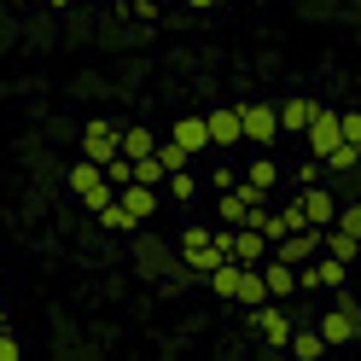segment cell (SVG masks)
Wrapping results in <instances>:
<instances>
[{"instance_id": "6da1fadb", "label": "cell", "mask_w": 361, "mask_h": 361, "mask_svg": "<svg viewBox=\"0 0 361 361\" xmlns=\"http://www.w3.org/2000/svg\"><path fill=\"white\" fill-rule=\"evenodd\" d=\"M314 326H321V338H326V344H355V332H361V303L350 298L344 286H338L332 309H326V314H321Z\"/></svg>"}, {"instance_id": "7a4b0ae2", "label": "cell", "mask_w": 361, "mask_h": 361, "mask_svg": "<svg viewBox=\"0 0 361 361\" xmlns=\"http://www.w3.org/2000/svg\"><path fill=\"white\" fill-rule=\"evenodd\" d=\"M71 192H76V198H82V204L94 210V216H99V210L111 204V198H117V187L105 180V169L94 164V157H82V164H71Z\"/></svg>"}, {"instance_id": "3957f363", "label": "cell", "mask_w": 361, "mask_h": 361, "mask_svg": "<svg viewBox=\"0 0 361 361\" xmlns=\"http://www.w3.org/2000/svg\"><path fill=\"white\" fill-rule=\"evenodd\" d=\"M245 321H251V332L262 338L268 350H286V344H291V314H286L280 298H268V303H257V309H245Z\"/></svg>"}, {"instance_id": "277c9868", "label": "cell", "mask_w": 361, "mask_h": 361, "mask_svg": "<svg viewBox=\"0 0 361 361\" xmlns=\"http://www.w3.org/2000/svg\"><path fill=\"white\" fill-rule=\"evenodd\" d=\"M350 280V262H338L326 251H314L309 262H298V291H338Z\"/></svg>"}, {"instance_id": "5b68a950", "label": "cell", "mask_w": 361, "mask_h": 361, "mask_svg": "<svg viewBox=\"0 0 361 361\" xmlns=\"http://www.w3.org/2000/svg\"><path fill=\"white\" fill-rule=\"evenodd\" d=\"M117 152H123V128H117V123L94 117V123L82 128V157H94L99 169H105V164H111V157H117Z\"/></svg>"}, {"instance_id": "8992f818", "label": "cell", "mask_w": 361, "mask_h": 361, "mask_svg": "<svg viewBox=\"0 0 361 361\" xmlns=\"http://www.w3.org/2000/svg\"><path fill=\"white\" fill-rule=\"evenodd\" d=\"M239 123H245V140L251 146H274L280 140V111L274 105H239Z\"/></svg>"}, {"instance_id": "52a82bcc", "label": "cell", "mask_w": 361, "mask_h": 361, "mask_svg": "<svg viewBox=\"0 0 361 361\" xmlns=\"http://www.w3.org/2000/svg\"><path fill=\"white\" fill-rule=\"evenodd\" d=\"M303 134H309V152H314V157H326L338 140H344V123H338V111L321 105V111H314V123H309Z\"/></svg>"}, {"instance_id": "ba28073f", "label": "cell", "mask_w": 361, "mask_h": 361, "mask_svg": "<svg viewBox=\"0 0 361 361\" xmlns=\"http://www.w3.org/2000/svg\"><path fill=\"white\" fill-rule=\"evenodd\" d=\"M117 204L134 216V228H140V221L157 216V187H146V180H128V187H117Z\"/></svg>"}, {"instance_id": "9c48e42d", "label": "cell", "mask_w": 361, "mask_h": 361, "mask_svg": "<svg viewBox=\"0 0 361 361\" xmlns=\"http://www.w3.org/2000/svg\"><path fill=\"white\" fill-rule=\"evenodd\" d=\"M314 251H321V228H298V233L274 239V257H280V262H291V268H298V262H309Z\"/></svg>"}, {"instance_id": "30bf717a", "label": "cell", "mask_w": 361, "mask_h": 361, "mask_svg": "<svg viewBox=\"0 0 361 361\" xmlns=\"http://www.w3.org/2000/svg\"><path fill=\"white\" fill-rule=\"evenodd\" d=\"M298 198H303V216H309V228H332V221H338V198L321 187V180H314V187H303Z\"/></svg>"}, {"instance_id": "8fae6325", "label": "cell", "mask_w": 361, "mask_h": 361, "mask_svg": "<svg viewBox=\"0 0 361 361\" xmlns=\"http://www.w3.org/2000/svg\"><path fill=\"white\" fill-rule=\"evenodd\" d=\"M233 303H239V309H257V303H268V280H262V262H239V286H233Z\"/></svg>"}, {"instance_id": "7c38bea8", "label": "cell", "mask_w": 361, "mask_h": 361, "mask_svg": "<svg viewBox=\"0 0 361 361\" xmlns=\"http://www.w3.org/2000/svg\"><path fill=\"white\" fill-rule=\"evenodd\" d=\"M268 251H274V245H268L262 228H251V221H245V228H233V245H228V257H233V262H262Z\"/></svg>"}, {"instance_id": "4fadbf2b", "label": "cell", "mask_w": 361, "mask_h": 361, "mask_svg": "<svg viewBox=\"0 0 361 361\" xmlns=\"http://www.w3.org/2000/svg\"><path fill=\"white\" fill-rule=\"evenodd\" d=\"M210 146H239L245 140V123H239V105H228V111H210Z\"/></svg>"}, {"instance_id": "5bb4252c", "label": "cell", "mask_w": 361, "mask_h": 361, "mask_svg": "<svg viewBox=\"0 0 361 361\" xmlns=\"http://www.w3.org/2000/svg\"><path fill=\"white\" fill-rule=\"evenodd\" d=\"M262 280H268V298H291V291H298V268L291 262H280V257H262Z\"/></svg>"}, {"instance_id": "9a60e30c", "label": "cell", "mask_w": 361, "mask_h": 361, "mask_svg": "<svg viewBox=\"0 0 361 361\" xmlns=\"http://www.w3.org/2000/svg\"><path fill=\"white\" fill-rule=\"evenodd\" d=\"M169 140H175V146H187V152L198 157V152L210 146V123H204V117H180V123L169 128Z\"/></svg>"}, {"instance_id": "2e32d148", "label": "cell", "mask_w": 361, "mask_h": 361, "mask_svg": "<svg viewBox=\"0 0 361 361\" xmlns=\"http://www.w3.org/2000/svg\"><path fill=\"white\" fill-rule=\"evenodd\" d=\"M321 251H326V257H338V262H355V257H361V239H355V233H344V228L332 221V228H321Z\"/></svg>"}, {"instance_id": "e0dca14e", "label": "cell", "mask_w": 361, "mask_h": 361, "mask_svg": "<svg viewBox=\"0 0 361 361\" xmlns=\"http://www.w3.org/2000/svg\"><path fill=\"white\" fill-rule=\"evenodd\" d=\"M314 111H321L314 99H286V105H280V134H286V128H291V134H303V128L314 123Z\"/></svg>"}, {"instance_id": "ac0fdd59", "label": "cell", "mask_w": 361, "mask_h": 361, "mask_svg": "<svg viewBox=\"0 0 361 361\" xmlns=\"http://www.w3.org/2000/svg\"><path fill=\"white\" fill-rule=\"evenodd\" d=\"M286 350H291V355H303V361H314V355L326 350V338H321V326H303V332L291 326V344H286Z\"/></svg>"}, {"instance_id": "d6986e66", "label": "cell", "mask_w": 361, "mask_h": 361, "mask_svg": "<svg viewBox=\"0 0 361 361\" xmlns=\"http://www.w3.org/2000/svg\"><path fill=\"white\" fill-rule=\"evenodd\" d=\"M245 180H251V187H262V192H274V187H280V164H274V157H257V164L245 169Z\"/></svg>"}, {"instance_id": "ffe728a7", "label": "cell", "mask_w": 361, "mask_h": 361, "mask_svg": "<svg viewBox=\"0 0 361 361\" xmlns=\"http://www.w3.org/2000/svg\"><path fill=\"white\" fill-rule=\"evenodd\" d=\"M157 152V134L152 128H123V157H146Z\"/></svg>"}, {"instance_id": "44dd1931", "label": "cell", "mask_w": 361, "mask_h": 361, "mask_svg": "<svg viewBox=\"0 0 361 361\" xmlns=\"http://www.w3.org/2000/svg\"><path fill=\"white\" fill-rule=\"evenodd\" d=\"M134 180H146V187H164V180H169V169L157 164V152H146V157H134Z\"/></svg>"}, {"instance_id": "7402d4cb", "label": "cell", "mask_w": 361, "mask_h": 361, "mask_svg": "<svg viewBox=\"0 0 361 361\" xmlns=\"http://www.w3.org/2000/svg\"><path fill=\"white\" fill-rule=\"evenodd\" d=\"M192 192H198V175H192V169H169V198L192 204Z\"/></svg>"}, {"instance_id": "603a6c76", "label": "cell", "mask_w": 361, "mask_h": 361, "mask_svg": "<svg viewBox=\"0 0 361 361\" xmlns=\"http://www.w3.org/2000/svg\"><path fill=\"white\" fill-rule=\"evenodd\" d=\"M157 164H164V169H187V164H192V152H187V146H175V140H157Z\"/></svg>"}, {"instance_id": "cb8c5ba5", "label": "cell", "mask_w": 361, "mask_h": 361, "mask_svg": "<svg viewBox=\"0 0 361 361\" xmlns=\"http://www.w3.org/2000/svg\"><path fill=\"white\" fill-rule=\"evenodd\" d=\"M99 228H111V233H128V228H134V216L117 204V198H111V204L99 210Z\"/></svg>"}, {"instance_id": "d4e9b609", "label": "cell", "mask_w": 361, "mask_h": 361, "mask_svg": "<svg viewBox=\"0 0 361 361\" xmlns=\"http://www.w3.org/2000/svg\"><path fill=\"white\" fill-rule=\"evenodd\" d=\"M321 175H326V164H321V157H309V164H298V169H291V180H298V187H314Z\"/></svg>"}, {"instance_id": "484cf974", "label": "cell", "mask_w": 361, "mask_h": 361, "mask_svg": "<svg viewBox=\"0 0 361 361\" xmlns=\"http://www.w3.org/2000/svg\"><path fill=\"white\" fill-rule=\"evenodd\" d=\"M338 228L361 239V198H355V204H338Z\"/></svg>"}, {"instance_id": "4316f807", "label": "cell", "mask_w": 361, "mask_h": 361, "mask_svg": "<svg viewBox=\"0 0 361 361\" xmlns=\"http://www.w3.org/2000/svg\"><path fill=\"white\" fill-rule=\"evenodd\" d=\"M338 123H344V140L361 146V111H338Z\"/></svg>"}, {"instance_id": "83f0119b", "label": "cell", "mask_w": 361, "mask_h": 361, "mask_svg": "<svg viewBox=\"0 0 361 361\" xmlns=\"http://www.w3.org/2000/svg\"><path fill=\"white\" fill-rule=\"evenodd\" d=\"M239 175H245V169H233V164H221V169H210V187L221 192V187H233V180H239Z\"/></svg>"}, {"instance_id": "f1b7e54d", "label": "cell", "mask_w": 361, "mask_h": 361, "mask_svg": "<svg viewBox=\"0 0 361 361\" xmlns=\"http://www.w3.org/2000/svg\"><path fill=\"white\" fill-rule=\"evenodd\" d=\"M210 233H216V228H187V233H180V251H192V245H210Z\"/></svg>"}, {"instance_id": "f546056e", "label": "cell", "mask_w": 361, "mask_h": 361, "mask_svg": "<svg viewBox=\"0 0 361 361\" xmlns=\"http://www.w3.org/2000/svg\"><path fill=\"white\" fill-rule=\"evenodd\" d=\"M187 6H216V0H187Z\"/></svg>"}, {"instance_id": "4dcf8cb0", "label": "cell", "mask_w": 361, "mask_h": 361, "mask_svg": "<svg viewBox=\"0 0 361 361\" xmlns=\"http://www.w3.org/2000/svg\"><path fill=\"white\" fill-rule=\"evenodd\" d=\"M355 198H361V192H355Z\"/></svg>"}]
</instances>
